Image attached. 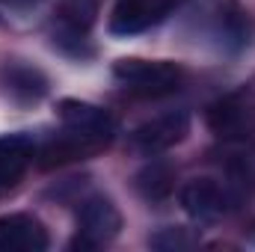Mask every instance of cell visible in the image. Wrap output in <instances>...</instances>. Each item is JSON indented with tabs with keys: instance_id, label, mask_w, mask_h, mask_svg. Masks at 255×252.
I'll list each match as a JSON object with an SVG mask.
<instances>
[{
	"instance_id": "obj_1",
	"label": "cell",
	"mask_w": 255,
	"mask_h": 252,
	"mask_svg": "<svg viewBox=\"0 0 255 252\" xmlns=\"http://www.w3.org/2000/svg\"><path fill=\"white\" fill-rule=\"evenodd\" d=\"M113 77L125 86L128 92H133V95L160 98V95H172L181 86L184 71H181V65L166 63V60L122 57V60L113 63Z\"/></svg>"
},
{
	"instance_id": "obj_2",
	"label": "cell",
	"mask_w": 255,
	"mask_h": 252,
	"mask_svg": "<svg viewBox=\"0 0 255 252\" xmlns=\"http://www.w3.org/2000/svg\"><path fill=\"white\" fill-rule=\"evenodd\" d=\"M122 229V214L107 196H89L80 202L77 211V241L71 247L80 250H95L101 244H110Z\"/></svg>"
},
{
	"instance_id": "obj_3",
	"label": "cell",
	"mask_w": 255,
	"mask_h": 252,
	"mask_svg": "<svg viewBox=\"0 0 255 252\" xmlns=\"http://www.w3.org/2000/svg\"><path fill=\"white\" fill-rule=\"evenodd\" d=\"M57 116L65 125V130L77 133L80 139L92 142L95 148L116 136V119L104 107H98V104L77 101V98H63L57 104Z\"/></svg>"
},
{
	"instance_id": "obj_4",
	"label": "cell",
	"mask_w": 255,
	"mask_h": 252,
	"mask_svg": "<svg viewBox=\"0 0 255 252\" xmlns=\"http://www.w3.org/2000/svg\"><path fill=\"white\" fill-rule=\"evenodd\" d=\"M187 133H190V113L172 110V113L154 116V119L142 122L139 127H133L130 145H133L139 154L154 157V154H163V151H169L172 145H178Z\"/></svg>"
},
{
	"instance_id": "obj_5",
	"label": "cell",
	"mask_w": 255,
	"mask_h": 252,
	"mask_svg": "<svg viewBox=\"0 0 255 252\" xmlns=\"http://www.w3.org/2000/svg\"><path fill=\"white\" fill-rule=\"evenodd\" d=\"M181 0H119L110 15V33L113 36H136L151 27H157L163 18L178 9Z\"/></svg>"
},
{
	"instance_id": "obj_6",
	"label": "cell",
	"mask_w": 255,
	"mask_h": 252,
	"mask_svg": "<svg viewBox=\"0 0 255 252\" xmlns=\"http://www.w3.org/2000/svg\"><path fill=\"white\" fill-rule=\"evenodd\" d=\"M178 202L193 220H217L232 208L235 196L217 178H190L178 193Z\"/></svg>"
},
{
	"instance_id": "obj_7",
	"label": "cell",
	"mask_w": 255,
	"mask_h": 252,
	"mask_svg": "<svg viewBox=\"0 0 255 252\" xmlns=\"http://www.w3.org/2000/svg\"><path fill=\"white\" fill-rule=\"evenodd\" d=\"M48 250V229L30 214L0 217V252H42Z\"/></svg>"
},
{
	"instance_id": "obj_8",
	"label": "cell",
	"mask_w": 255,
	"mask_h": 252,
	"mask_svg": "<svg viewBox=\"0 0 255 252\" xmlns=\"http://www.w3.org/2000/svg\"><path fill=\"white\" fill-rule=\"evenodd\" d=\"M36 157V142L27 133H3L0 136V193L12 190L27 166Z\"/></svg>"
},
{
	"instance_id": "obj_9",
	"label": "cell",
	"mask_w": 255,
	"mask_h": 252,
	"mask_svg": "<svg viewBox=\"0 0 255 252\" xmlns=\"http://www.w3.org/2000/svg\"><path fill=\"white\" fill-rule=\"evenodd\" d=\"M136 190L142 199L148 202H160L172 193V169L163 163H148L139 175H136Z\"/></svg>"
},
{
	"instance_id": "obj_10",
	"label": "cell",
	"mask_w": 255,
	"mask_h": 252,
	"mask_svg": "<svg viewBox=\"0 0 255 252\" xmlns=\"http://www.w3.org/2000/svg\"><path fill=\"white\" fill-rule=\"evenodd\" d=\"M6 83H9V89L18 95V98H39V95H45V89H48V80L36 71V68H27V65H12V68H6Z\"/></svg>"
},
{
	"instance_id": "obj_11",
	"label": "cell",
	"mask_w": 255,
	"mask_h": 252,
	"mask_svg": "<svg viewBox=\"0 0 255 252\" xmlns=\"http://www.w3.org/2000/svg\"><path fill=\"white\" fill-rule=\"evenodd\" d=\"M196 241H199V238H196L193 232H187V229H160L148 244H151L154 250L172 252V250H190Z\"/></svg>"
}]
</instances>
